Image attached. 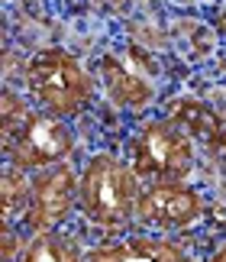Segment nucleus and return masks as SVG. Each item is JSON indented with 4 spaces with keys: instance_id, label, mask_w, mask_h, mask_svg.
I'll return each mask as SVG.
<instances>
[{
    "instance_id": "nucleus-1",
    "label": "nucleus",
    "mask_w": 226,
    "mask_h": 262,
    "mask_svg": "<svg viewBox=\"0 0 226 262\" xmlns=\"http://www.w3.org/2000/svg\"><path fill=\"white\" fill-rule=\"evenodd\" d=\"M139 175L123 159L110 152L91 156L78 175V204L87 220L100 227H123L136 217L139 204Z\"/></svg>"
},
{
    "instance_id": "nucleus-2",
    "label": "nucleus",
    "mask_w": 226,
    "mask_h": 262,
    "mask_svg": "<svg viewBox=\"0 0 226 262\" xmlns=\"http://www.w3.org/2000/svg\"><path fill=\"white\" fill-rule=\"evenodd\" d=\"M26 88L55 117H78L94 100V78L68 49H42L26 65Z\"/></svg>"
},
{
    "instance_id": "nucleus-3",
    "label": "nucleus",
    "mask_w": 226,
    "mask_h": 262,
    "mask_svg": "<svg viewBox=\"0 0 226 262\" xmlns=\"http://www.w3.org/2000/svg\"><path fill=\"white\" fill-rule=\"evenodd\" d=\"M129 165L139 178L149 181H184L194 168L191 133L174 117L152 120L132 136Z\"/></svg>"
},
{
    "instance_id": "nucleus-4",
    "label": "nucleus",
    "mask_w": 226,
    "mask_h": 262,
    "mask_svg": "<svg viewBox=\"0 0 226 262\" xmlns=\"http://www.w3.org/2000/svg\"><path fill=\"white\" fill-rule=\"evenodd\" d=\"M75 152V133L61 117L49 114V110H33L16 139L10 143L7 156L10 165L23 168V172H42Z\"/></svg>"
},
{
    "instance_id": "nucleus-5",
    "label": "nucleus",
    "mask_w": 226,
    "mask_h": 262,
    "mask_svg": "<svg viewBox=\"0 0 226 262\" xmlns=\"http://www.w3.org/2000/svg\"><path fill=\"white\" fill-rule=\"evenodd\" d=\"M204 194L197 188L184 185V181H152L142 188L136 217L139 224L155 227V230H181L191 227L204 214Z\"/></svg>"
},
{
    "instance_id": "nucleus-6",
    "label": "nucleus",
    "mask_w": 226,
    "mask_h": 262,
    "mask_svg": "<svg viewBox=\"0 0 226 262\" xmlns=\"http://www.w3.org/2000/svg\"><path fill=\"white\" fill-rule=\"evenodd\" d=\"M75 198H78V175L68 162L42 168V172H36V178H33L26 224L33 227L36 233L58 230L68 220L71 207H75Z\"/></svg>"
},
{
    "instance_id": "nucleus-7",
    "label": "nucleus",
    "mask_w": 226,
    "mask_h": 262,
    "mask_svg": "<svg viewBox=\"0 0 226 262\" xmlns=\"http://www.w3.org/2000/svg\"><path fill=\"white\" fill-rule=\"evenodd\" d=\"M100 81H104V94L123 110H142L155 100V88L142 81L136 72H129L117 55L100 58Z\"/></svg>"
},
{
    "instance_id": "nucleus-8",
    "label": "nucleus",
    "mask_w": 226,
    "mask_h": 262,
    "mask_svg": "<svg viewBox=\"0 0 226 262\" xmlns=\"http://www.w3.org/2000/svg\"><path fill=\"white\" fill-rule=\"evenodd\" d=\"M84 262H188V256L178 249V243H168V239L132 236L123 243L94 249L84 256Z\"/></svg>"
},
{
    "instance_id": "nucleus-9",
    "label": "nucleus",
    "mask_w": 226,
    "mask_h": 262,
    "mask_svg": "<svg viewBox=\"0 0 226 262\" xmlns=\"http://www.w3.org/2000/svg\"><path fill=\"white\" fill-rule=\"evenodd\" d=\"M19 262H84V256H81V246L71 236L49 230V233H36L29 239Z\"/></svg>"
},
{
    "instance_id": "nucleus-10",
    "label": "nucleus",
    "mask_w": 226,
    "mask_h": 262,
    "mask_svg": "<svg viewBox=\"0 0 226 262\" xmlns=\"http://www.w3.org/2000/svg\"><path fill=\"white\" fill-rule=\"evenodd\" d=\"M29 194H33V178L23 168L7 165L4 178H0V210H4V220H13L16 214H23L29 207Z\"/></svg>"
},
{
    "instance_id": "nucleus-11",
    "label": "nucleus",
    "mask_w": 226,
    "mask_h": 262,
    "mask_svg": "<svg viewBox=\"0 0 226 262\" xmlns=\"http://www.w3.org/2000/svg\"><path fill=\"white\" fill-rule=\"evenodd\" d=\"M33 110L26 107V100L16 94V91H4V110H0V117H4V149H10V143L16 139V133L23 129V123L29 120Z\"/></svg>"
},
{
    "instance_id": "nucleus-12",
    "label": "nucleus",
    "mask_w": 226,
    "mask_h": 262,
    "mask_svg": "<svg viewBox=\"0 0 226 262\" xmlns=\"http://www.w3.org/2000/svg\"><path fill=\"white\" fill-rule=\"evenodd\" d=\"M16 243H23V239H16L13 227H10V220H4V262H13V253H16Z\"/></svg>"
},
{
    "instance_id": "nucleus-13",
    "label": "nucleus",
    "mask_w": 226,
    "mask_h": 262,
    "mask_svg": "<svg viewBox=\"0 0 226 262\" xmlns=\"http://www.w3.org/2000/svg\"><path fill=\"white\" fill-rule=\"evenodd\" d=\"M207 262H226V243H223V246H220V249H217V253H213Z\"/></svg>"
}]
</instances>
